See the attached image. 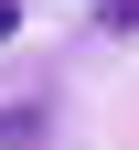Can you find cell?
<instances>
[{
  "label": "cell",
  "instance_id": "2",
  "mask_svg": "<svg viewBox=\"0 0 139 150\" xmlns=\"http://www.w3.org/2000/svg\"><path fill=\"white\" fill-rule=\"evenodd\" d=\"M11 22H22V11H11V0H0V43H11Z\"/></svg>",
  "mask_w": 139,
  "mask_h": 150
},
{
  "label": "cell",
  "instance_id": "1",
  "mask_svg": "<svg viewBox=\"0 0 139 150\" xmlns=\"http://www.w3.org/2000/svg\"><path fill=\"white\" fill-rule=\"evenodd\" d=\"M0 150H32V118H0Z\"/></svg>",
  "mask_w": 139,
  "mask_h": 150
}]
</instances>
